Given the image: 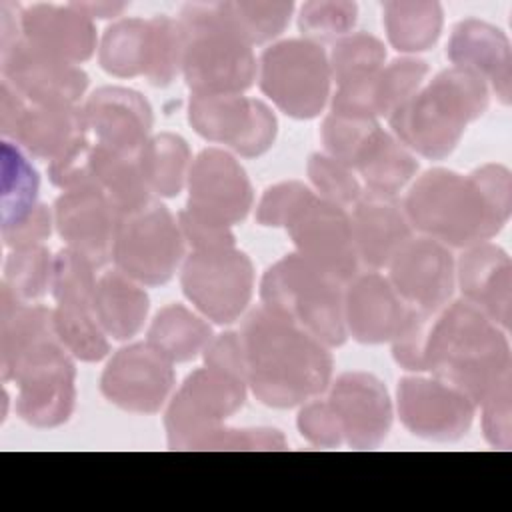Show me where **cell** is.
Masks as SVG:
<instances>
[{
    "label": "cell",
    "instance_id": "cell-1",
    "mask_svg": "<svg viewBox=\"0 0 512 512\" xmlns=\"http://www.w3.org/2000/svg\"><path fill=\"white\" fill-rule=\"evenodd\" d=\"M246 358L256 394L278 406L322 390L330 372L320 344L274 312L254 314L246 328Z\"/></svg>",
    "mask_w": 512,
    "mask_h": 512
},
{
    "label": "cell",
    "instance_id": "cell-2",
    "mask_svg": "<svg viewBox=\"0 0 512 512\" xmlns=\"http://www.w3.org/2000/svg\"><path fill=\"white\" fill-rule=\"evenodd\" d=\"M184 72L198 96L242 90L254 74L250 42L230 22L224 2L188 4L182 10Z\"/></svg>",
    "mask_w": 512,
    "mask_h": 512
},
{
    "label": "cell",
    "instance_id": "cell-3",
    "mask_svg": "<svg viewBox=\"0 0 512 512\" xmlns=\"http://www.w3.org/2000/svg\"><path fill=\"white\" fill-rule=\"evenodd\" d=\"M484 104L478 80L460 70L444 72L434 84L396 108L394 126L398 134L426 156L446 154L466 122Z\"/></svg>",
    "mask_w": 512,
    "mask_h": 512
},
{
    "label": "cell",
    "instance_id": "cell-4",
    "mask_svg": "<svg viewBox=\"0 0 512 512\" xmlns=\"http://www.w3.org/2000/svg\"><path fill=\"white\" fill-rule=\"evenodd\" d=\"M334 278L304 260H284L270 270L264 282V298L274 314L304 324L324 342L338 344L344 338L340 300Z\"/></svg>",
    "mask_w": 512,
    "mask_h": 512
},
{
    "label": "cell",
    "instance_id": "cell-5",
    "mask_svg": "<svg viewBox=\"0 0 512 512\" xmlns=\"http://www.w3.org/2000/svg\"><path fill=\"white\" fill-rule=\"evenodd\" d=\"M328 62L312 40H286L262 56V90L292 116H314L328 94Z\"/></svg>",
    "mask_w": 512,
    "mask_h": 512
},
{
    "label": "cell",
    "instance_id": "cell-6",
    "mask_svg": "<svg viewBox=\"0 0 512 512\" xmlns=\"http://www.w3.org/2000/svg\"><path fill=\"white\" fill-rule=\"evenodd\" d=\"M20 384L18 412L34 426H54L72 408V366L48 338L28 350L6 376Z\"/></svg>",
    "mask_w": 512,
    "mask_h": 512
},
{
    "label": "cell",
    "instance_id": "cell-7",
    "mask_svg": "<svg viewBox=\"0 0 512 512\" xmlns=\"http://www.w3.org/2000/svg\"><path fill=\"white\" fill-rule=\"evenodd\" d=\"M180 256L178 230L162 206H142L128 212L116 226L114 258L118 266L148 284L164 282Z\"/></svg>",
    "mask_w": 512,
    "mask_h": 512
},
{
    "label": "cell",
    "instance_id": "cell-8",
    "mask_svg": "<svg viewBox=\"0 0 512 512\" xmlns=\"http://www.w3.org/2000/svg\"><path fill=\"white\" fill-rule=\"evenodd\" d=\"M472 190L448 172L426 174L408 198L412 220L426 232L450 242H468L488 226L478 216Z\"/></svg>",
    "mask_w": 512,
    "mask_h": 512
},
{
    "label": "cell",
    "instance_id": "cell-9",
    "mask_svg": "<svg viewBox=\"0 0 512 512\" xmlns=\"http://www.w3.org/2000/svg\"><path fill=\"white\" fill-rule=\"evenodd\" d=\"M250 264L242 254L204 250L184 268V290L208 316L230 322L250 296Z\"/></svg>",
    "mask_w": 512,
    "mask_h": 512
},
{
    "label": "cell",
    "instance_id": "cell-10",
    "mask_svg": "<svg viewBox=\"0 0 512 512\" xmlns=\"http://www.w3.org/2000/svg\"><path fill=\"white\" fill-rule=\"evenodd\" d=\"M292 236L316 270L344 278L354 270V236L344 212L312 196L288 220Z\"/></svg>",
    "mask_w": 512,
    "mask_h": 512
},
{
    "label": "cell",
    "instance_id": "cell-11",
    "mask_svg": "<svg viewBox=\"0 0 512 512\" xmlns=\"http://www.w3.org/2000/svg\"><path fill=\"white\" fill-rule=\"evenodd\" d=\"M2 74L22 96L36 104H70L82 94L86 78L70 62L48 54L28 40L2 50Z\"/></svg>",
    "mask_w": 512,
    "mask_h": 512
},
{
    "label": "cell",
    "instance_id": "cell-12",
    "mask_svg": "<svg viewBox=\"0 0 512 512\" xmlns=\"http://www.w3.org/2000/svg\"><path fill=\"white\" fill-rule=\"evenodd\" d=\"M250 204V188L236 162L216 150L204 152L190 180V216L222 228L240 220Z\"/></svg>",
    "mask_w": 512,
    "mask_h": 512
},
{
    "label": "cell",
    "instance_id": "cell-13",
    "mask_svg": "<svg viewBox=\"0 0 512 512\" xmlns=\"http://www.w3.org/2000/svg\"><path fill=\"white\" fill-rule=\"evenodd\" d=\"M190 120L204 136L230 142L244 154L262 152L274 134V118L262 104L224 94L198 96L190 106Z\"/></svg>",
    "mask_w": 512,
    "mask_h": 512
},
{
    "label": "cell",
    "instance_id": "cell-14",
    "mask_svg": "<svg viewBox=\"0 0 512 512\" xmlns=\"http://www.w3.org/2000/svg\"><path fill=\"white\" fill-rule=\"evenodd\" d=\"M172 382V372L156 348L132 346L122 350L108 366L102 388L124 408L152 412L160 406Z\"/></svg>",
    "mask_w": 512,
    "mask_h": 512
},
{
    "label": "cell",
    "instance_id": "cell-15",
    "mask_svg": "<svg viewBox=\"0 0 512 512\" xmlns=\"http://www.w3.org/2000/svg\"><path fill=\"white\" fill-rule=\"evenodd\" d=\"M20 30L24 40L66 62L88 58L96 42L92 20L74 4H34L22 10Z\"/></svg>",
    "mask_w": 512,
    "mask_h": 512
},
{
    "label": "cell",
    "instance_id": "cell-16",
    "mask_svg": "<svg viewBox=\"0 0 512 512\" xmlns=\"http://www.w3.org/2000/svg\"><path fill=\"white\" fill-rule=\"evenodd\" d=\"M332 410L352 444L370 446L388 430L390 408L386 392L370 376H344L332 394Z\"/></svg>",
    "mask_w": 512,
    "mask_h": 512
},
{
    "label": "cell",
    "instance_id": "cell-17",
    "mask_svg": "<svg viewBox=\"0 0 512 512\" xmlns=\"http://www.w3.org/2000/svg\"><path fill=\"white\" fill-rule=\"evenodd\" d=\"M400 412L414 432L438 438L460 434L470 418L466 398L456 396L438 382L426 380L402 382Z\"/></svg>",
    "mask_w": 512,
    "mask_h": 512
},
{
    "label": "cell",
    "instance_id": "cell-18",
    "mask_svg": "<svg viewBox=\"0 0 512 512\" xmlns=\"http://www.w3.org/2000/svg\"><path fill=\"white\" fill-rule=\"evenodd\" d=\"M112 212L98 188H78L56 204L58 230L78 254L102 260L106 244L114 234Z\"/></svg>",
    "mask_w": 512,
    "mask_h": 512
},
{
    "label": "cell",
    "instance_id": "cell-19",
    "mask_svg": "<svg viewBox=\"0 0 512 512\" xmlns=\"http://www.w3.org/2000/svg\"><path fill=\"white\" fill-rule=\"evenodd\" d=\"M242 400V386L230 374L196 372L176 398L168 428L172 436L198 432L210 418L232 412Z\"/></svg>",
    "mask_w": 512,
    "mask_h": 512
},
{
    "label": "cell",
    "instance_id": "cell-20",
    "mask_svg": "<svg viewBox=\"0 0 512 512\" xmlns=\"http://www.w3.org/2000/svg\"><path fill=\"white\" fill-rule=\"evenodd\" d=\"M392 278L406 298L434 308L450 294V258L432 242H414L398 248Z\"/></svg>",
    "mask_w": 512,
    "mask_h": 512
},
{
    "label": "cell",
    "instance_id": "cell-21",
    "mask_svg": "<svg viewBox=\"0 0 512 512\" xmlns=\"http://www.w3.org/2000/svg\"><path fill=\"white\" fill-rule=\"evenodd\" d=\"M88 118L104 146L114 150L138 146L150 124L148 108L138 94L118 88L94 94L88 106Z\"/></svg>",
    "mask_w": 512,
    "mask_h": 512
},
{
    "label": "cell",
    "instance_id": "cell-22",
    "mask_svg": "<svg viewBox=\"0 0 512 512\" xmlns=\"http://www.w3.org/2000/svg\"><path fill=\"white\" fill-rule=\"evenodd\" d=\"M82 120L66 104H36L20 114L12 136L40 158H60L82 138Z\"/></svg>",
    "mask_w": 512,
    "mask_h": 512
},
{
    "label": "cell",
    "instance_id": "cell-23",
    "mask_svg": "<svg viewBox=\"0 0 512 512\" xmlns=\"http://www.w3.org/2000/svg\"><path fill=\"white\" fill-rule=\"evenodd\" d=\"M402 306L390 286L378 276H366L350 290L348 322L356 338L376 342L402 330L406 324Z\"/></svg>",
    "mask_w": 512,
    "mask_h": 512
},
{
    "label": "cell",
    "instance_id": "cell-24",
    "mask_svg": "<svg viewBox=\"0 0 512 512\" xmlns=\"http://www.w3.org/2000/svg\"><path fill=\"white\" fill-rule=\"evenodd\" d=\"M38 176L18 146L2 142V232L24 224L36 206Z\"/></svg>",
    "mask_w": 512,
    "mask_h": 512
},
{
    "label": "cell",
    "instance_id": "cell-25",
    "mask_svg": "<svg viewBox=\"0 0 512 512\" xmlns=\"http://www.w3.org/2000/svg\"><path fill=\"white\" fill-rule=\"evenodd\" d=\"M352 230H356L352 236L362 256L376 266L384 264L408 234L400 212L392 204L376 200L358 208Z\"/></svg>",
    "mask_w": 512,
    "mask_h": 512
},
{
    "label": "cell",
    "instance_id": "cell-26",
    "mask_svg": "<svg viewBox=\"0 0 512 512\" xmlns=\"http://www.w3.org/2000/svg\"><path fill=\"white\" fill-rule=\"evenodd\" d=\"M384 22L398 50H426L440 34L442 8L438 2H386Z\"/></svg>",
    "mask_w": 512,
    "mask_h": 512
},
{
    "label": "cell",
    "instance_id": "cell-27",
    "mask_svg": "<svg viewBox=\"0 0 512 512\" xmlns=\"http://www.w3.org/2000/svg\"><path fill=\"white\" fill-rule=\"evenodd\" d=\"M94 306L100 322L116 338H126L138 330L146 314V296L118 276H106L94 290Z\"/></svg>",
    "mask_w": 512,
    "mask_h": 512
},
{
    "label": "cell",
    "instance_id": "cell-28",
    "mask_svg": "<svg viewBox=\"0 0 512 512\" xmlns=\"http://www.w3.org/2000/svg\"><path fill=\"white\" fill-rule=\"evenodd\" d=\"M146 34L148 22L138 18H126L110 26L102 40V66L118 76H132L144 70Z\"/></svg>",
    "mask_w": 512,
    "mask_h": 512
},
{
    "label": "cell",
    "instance_id": "cell-29",
    "mask_svg": "<svg viewBox=\"0 0 512 512\" xmlns=\"http://www.w3.org/2000/svg\"><path fill=\"white\" fill-rule=\"evenodd\" d=\"M358 164L370 186L382 194H392L414 170V162L378 130L362 150Z\"/></svg>",
    "mask_w": 512,
    "mask_h": 512
},
{
    "label": "cell",
    "instance_id": "cell-30",
    "mask_svg": "<svg viewBox=\"0 0 512 512\" xmlns=\"http://www.w3.org/2000/svg\"><path fill=\"white\" fill-rule=\"evenodd\" d=\"M184 58V30L180 22L164 14L148 20L144 70L152 82L166 84L174 76L178 62Z\"/></svg>",
    "mask_w": 512,
    "mask_h": 512
},
{
    "label": "cell",
    "instance_id": "cell-31",
    "mask_svg": "<svg viewBox=\"0 0 512 512\" xmlns=\"http://www.w3.org/2000/svg\"><path fill=\"white\" fill-rule=\"evenodd\" d=\"M206 326L190 316L184 308H166L154 328H152V344L162 356L184 360L192 356L202 342L206 340Z\"/></svg>",
    "mask_w": 512,
    "mask_h": 512
},
{
    "label": "cell",
    "instance_id": "cell-32",
    "mask_svg": "<svg viewBox=\"0 0 512 512\" xmlns=\"http://www.w3.org/2000/svg\"><path fill=\"white\" fill-rule=\"evenodd\" d=\"M236 30L250 42H264L280 34L292 14V2H224Z\"/></svg>",
    "mask_w": 512,
    "mask_h": 512
},
{
    "label": "cell",
    "instance_id": "cell-33",
    "mask_svg": "<svg viewBox=\"0 0 512 512\" xmlns=\"http://www.w3.org/2000/svg\"><path fill=\"white\" fill-rule=\"evenodd\" d=\"M142 178L162 194H176L186 164V146L174 136L156 138L142 156Z\"/></svg>",
    "mask_w": 512,
    "mask_h": 512
},
{
    "label": "cell",
    "instance_id": "cell-34",
    "mask_svg": "<svg viewBox=\"0 0 512 512\" xmlns=\"http://www.w3.org/2000/svg\"><path fill=\"white\" fill-rule=\"evenodd\" d=\"M86 308L80 304H60L54 314V330L76 356L98 360L106 352V342Z\"/></svg>",
    "mask_w": 512,
    "mask_h": 512
},
{
    "label": "cell",
    "instance_id": "cell-35",
    "mask_svg": "<svg viewBox=\"0 0 512 512\" xmlns=\"http://www.w3.org/2000/svg\"><path fill=\"white\" fill-rule=\"evenodd\" d=\"M50 280L48 252L38 246L16 248L6 260L4 286L18 298H36L44 292Z\"/></svg>",
    "mask_w": 512,
    "mask_h": 512
},
{
    "label": "cell",
    "instance_id": "cell-36",
    "mask_svg": "<svg viewBox=\"0 0 512 512\" xmlns=\"http://www.w3.org/2000/svg\"><path fill=\"white\" fill-rule=\"evenodd\" d=\"M498 40H502V36L492 26L466 20L454 30L448 56L462 66L468 64L484 70L490 68L488 62H494L498 56Z\"/></svg>",
    "mask_w": 512,
    "mask_h": 512
},
{
    "label": "cell",
    "instance_id": "cell-37",
    "mask_svg": "<svg viewBox=\"0 0 512 512\" xmlns=\"http://www.w3.org/2000/svg\"><path fill=\"white\" fill-rule=\"evenodd\" d=\"M384 58L382 44L368 34L344 38L332 54V68L340 84L372 76Z\"/></svg>",
    "mask_w": 512,
    "mask_h": 512
},
{
    "label": "cell",
    "instance_id": "cell-38",
    "mask_svg": "<svg viewBox=\"0 0 512 512\" xmlns=\"http://www.w3.org/2000/svg\"><path fill=\"white\" fill-rule=\"evenodd\" d=\"M356 16L354 2H306L300 8V30L312 40H326L348 32Z\"/></svg>",
    "mask_w": 512,
    "mask_h": 512
},
{
    "label": "cell",
    "instance_id": "cell-39",
    "mask_svg": "<svg viewBox=\"0 0 512 512\" xmlns=\"http://www.w3.org/2000/svg\"><path fill=\"white\" fill-rule=\"evenodd\" d=\"M424 62L402 60L394 62L384 74H380L374 82V102L376 110H390L392 106H400V102L410 94V90L424 76Z\"/></svg>",
    "mask_w": 512,
    "mask_h": 512
},
{
    "label": "cell",
    "instance_id": "cell-40",
    "mask_svg": "<svg viewBox=\"0 0 512 512\" xmlns=\"http://www.w3.org/2000/svg\"><path fill=\"white\" fill-rule=\"evenodd\" d=\"M308 198H310V192L298 184L278 186L270 190V194L264 198L260 208V220L268 224L288 222Z\"/></svg>",
    "mask_w": 512,
    "mask_h": 512
},
{
    "label": "cell",
    "instance_id": "cell-41",
    "mask_svg": "<svg viewBox=\"0 0 512 512\" xmlns=\"http://www.w3.org/2000/svg\"><path fill=\"white\" fill-rule=\"evenodd\" d=\"M310 174L316 180V184L334 200L348 202L358 194L354 178L342 166L330 162L328 158H314L310 162Z\"/></svg>",
    "mask_w": 512,
    "mask_h": 512
},
{
    "label": "cell",
    "instance_id": "cell-42",
    "mask_svg": "<svg viewBox=\"0 0 512 512\" xmlns=\"http://www.w3.org/2000/svg\"><path fill=\"white\" fill-rule=\"evenodd\" d=\"M300 428H302V434L322 444L338 442V432H342L334 410L320 404H314L306 412H302Z\"/></svg>",
    "mask_w": 512,
    "mask_h": 512
},
{
    "label": "cell",
    "instance_id": "cell-43",
    "mask_svg": "<svg viewBox=\"0 0 512 512\" xmlns=\"http://www.w3.org/2000/svg\"><path fill=\"white\" fill-rule=\"evenodd\" d=\"M82 14L88 18H108V16H120V12L126 8V4L116 2H86V4H74Z\"/></svg>",
    "mask_w": 512,
    "mask_h": 512
}]
</instances>
